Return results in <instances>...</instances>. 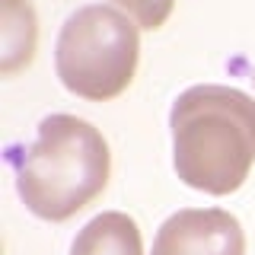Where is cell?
Masks as SVG:
<instances>
[{"label":"cell","instance_id":"52a82bcc","mask_svg":"<svg viewBox=\"0 0 255 255\" xmlns=\"http://www.w3.org/2000/svg\"><path fill=\"white\" fill-rule=\"evenodd\" d=\"M115 10H122L125 16H131L137 22L140 32H156L166 26V19L175 10V0H109Z\"/></svg>","mask_w":255,"mask_h":255},{"label":"cell","instance_id":"5b68a950","mask_svg":"<svg viewBox=\"0 0 255 255\" xmlns=\"http://www.w3.org/2000/svg\"><path fill=\"white\" fill-rule=\"evenodd\" d=\"M38 16L32 0H0V77H16L35 61Z\"/></svg>","mask_w":255,"mask_h":255},{"label":"cell","instance_id":"6da1fadb","mask_svg":"<svg viewBox=\"0 0 255 255\" xmlns=\"http://www.w3.org/2000/svg\"><path fill=\"white\" fill-rule=\"evenodd\" d=\"M172 169L211 198L233 195L255 166V99L236 86L198 83L169 109Z\"/></svg>","mask_w":255,"mask_h":255},{"label":"cell","instance_id":"3957f363","mask_svg":"<svg viewBox=\"0 0 255 255\" xmlns=\"http://www.w3.org/2000/svg\"><path fill=\"white\" fill-rule=\"evenodd\" d=\"M140 29L112 3L80 6L54 42V74L64 90L86 102H112L134 83Z\"/></svg>","mask_w":255,"mask_h":255},{"label":"cell","instance_id":"8992f818","mask_svg":"<svg viewBox=\"0 0 255 255\" xmlns=\"http://www.w3.org/2000/svg\"><path fill=\"white\" fill-rule=\"evenodd\" d=\"M70 255H143V236L125 211H102L77 230Z\"/></svg>","mask_w":255,"mask_h":255},{"label":"cell","instance_id":"7a4b0ae2","mask_svg":"<svg viewBox=\"0 0 255 255\" xmlns=\"http://www.w3.org/2000/svg\"><path fill=\"white\" fill-rule=\"evenodd\" d=\"M112 153L102 131L77 115H48L16 159V195L38 220L64 223L106 191Z\"/></svg>","mask_w":255,"mask_h":255},{"label":"cell","instance_id":"277c9868","mask_svg":"<svg viewBox=\"0 0 255 255\" xmlns=\"http://www.w3.org/2000/svg\"><path fill=\"white\" fill-rule=\"evenodd\" d=\"M150 255H246V230L223 207H182L159 223Z\"/></svg>","mask_w":255,"mask_h":255},{"label":"cell","instance_id":"ba28073f","mask_svg":"<svg viewBox=\"0 0 255 255\" xmlns=\"http://www.w3.org/2000/svg\"><path fill=\"white\" fill-rule=\"evenodd\" d=\"M252 80H255V74H252Z\"/></svg>","mask_w":255,"mask_h":255}]
</instances>
